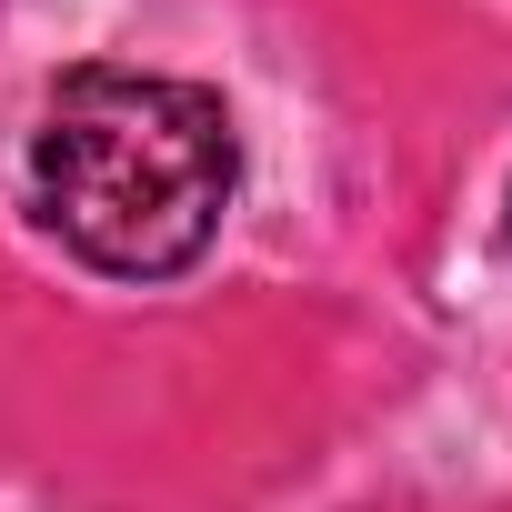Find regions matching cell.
Returning a JSON list of instances; mask_svg holds the SVG:
<instances>
[{
	"instance_id": "6da1fadb",
	"label": "cell",
	"mask_w": 512,
	"mask_h": 512,
	"mask_svg": "<svg viewBox=\"0 0 512 512\" xmlns=\"http://www.w3.org/2000/svg\"><path fill=\"white\" fill-rule=\"evenodd\" d=\"M231 181H241V141L201 81L71 71L31 131L41 221L111 282L191 272L231 211Z\"/></svg>"
}]
</instances>
